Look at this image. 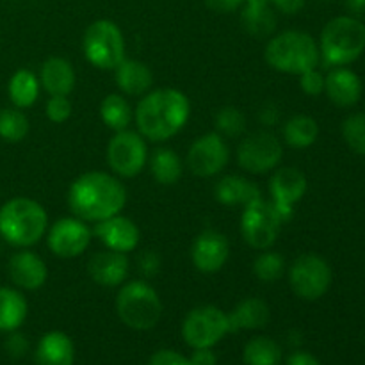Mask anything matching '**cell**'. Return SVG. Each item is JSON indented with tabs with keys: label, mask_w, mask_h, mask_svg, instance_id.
<instances>
[{
	"label": "cell",
	"mask_w": 365,
	"mask_h": 365,
	"mask_svg": "<svg viewBox=\"0 0 365 365\" xmlns=\"http://www.w3.org/2000/svg\"><path fill=\"white\" fill-rule=\"evenodd\" d=\"M150 171L157 184L175 185L184 173V166L173 148H157L150 159Z\"/></svg>",
	"instance_id": "cell-29"
},
{
	"label": "cell",
	"mask_w": 365,
	"mask_h": 365,
	"mask_svg": "<svg viewBox=\"0 0 365 365\" xmlns=\"http://www.w3.org/2000/svg\"><path fill=\"white\" fill-rule=\"evenodd\" d=\"M264 59L274 71L302 75L321 63L319 45L309 32L284 31L271 36L264 50Z\"/></svg>",
	"instance_id": "cell-4"
},
{
	"label": "cell",
	"mask_w": 365,
	"mask_h": 365,
	"mask_svg": "<svg viewBox=\"0 0 365 365\" xmlns=\"http://www.w3.org/2000/svg\"><path fill=\"white\" fill-rule=\"evenodd\" d=\"M271 6L284 14H298L305 7L307 0H269Z\"/></svg>",
	"instance_id": "cell-44"
},
{
	"label": "cell",
	"mask_w": 365,
	"mask_h": 365,
	"mask_svg": "<svg viewBox=\"0 0 365 365\" xmlns=\"http://www.w3.org/2000/svg\"><path fill=\"white\" fill-rule=\"evenodd\" d=\"M189 362H191V365H216L217 359L212 348H198L192 351Z\"/></svg>",
	"instance_id": "cell-45"
},
{
	"label": "cell",
	"mask_w": 365,
	"mask_h": 365,
	"mask_svg": "<svg viewBox=\"0 0 365 365\" xmlns=\"http://www.w3.org/2000/svg\"><path fill=\"white\" fill-rule=\"evenodd\" d=\"M285 365H321V362L312 355V353L296 351L289 356L287 364Z\"/></svg>",
	"instance_id": "cell-46"
},
{
	"label": "cell",
	"mask_w": 365,
	"mask_h": 365,
	"mask_svg": "<svg viewBox=\"0 0 365 365\" xmlns=\"http://www.w3.org/2000/svg\"><path fill=\"white\" fill-rule=\"evenodd\" d=\"M130 269L127 253L103 250L95 253L88 262V273L96 285L102 287H120L125 284Z\"/></svg>",
	"instance_id": "cell-18"
},
{
	"label": "cell",
	"mask_w": 365,
	"mask_h": 365,
	"mask_svg": "<svg viewBox=\"0 0 365 365\" xmlns=\"http://www.w3.org/2000/svg\"><path fill=\"white\" fill-rule=\"evenodd\" d=\"M148 365H191V362L173 349H160L153 353Z\"/></svg>",
	"instance_id": "cell-41"
},
{
	"label": "cell",
	"mask_w": 365,
	"mask_h": 365,
	"mask_svg": "<svg viewBox=\"0 0 365 365\" xmlns=\"http://www.w3.org/2000/svg\"><path fill=\"white\" fill-rule=\"evenodd\" d=\"M138 266H139V271H141L146 278L157 277L160 271L159 253L152 252V250H146V252H143L141 255L138 257Z\"/></svg>",
	"instance_id": "cell-39"
},
{
	"label": "cell",
	"mask_w": 365,
	"mask_h": 365,
	"mask_svg": "<svg viewBox=\"0 0 365 365\" xmlns=\"http://www.w3.org/2000/svg\"><path fill=\"white\" fill-rule=\"evenodd\" d=\"M324 93L337 107H353L362 96V81L349 68L337 66L324 77Z\"/></svg>",
	"instance_id": "cell-20"
},
{
	"label": "cell",
	"mask_w": 365,
	"mask_h": 365,
	"mask_svg": "<svg viewBox=\"0 0 365 365\" xmlns=\"http://www.w3.org/2000/svg\"><path fill=\"white\" fill-rule=\"evenodd\" d=\"M116 312L125 327L146 331L157 327L163 316V302L150 284L132 280L120 285L116 296Z\"/></svg>",
	"instance_id": "cell-6"
},
{
	"label": "cell",
	"mask_w": 365,
	"mask_h": 365,
	"mask_svg": "<svg viewBox=\"0 0 365 365\" xmlns=\"http://www.w3.org/2000/svg\"><path fill=\"white\" fill-rule=\"evenodd\" d=\"M289 285L299 299L317 302L331 285V267L323 257L316 253H303L296 257L287 271Z\"/></svg>",
	"instance_id": "cell-8"
},
{
	"label": "cell",
	"mask_w": 365,
	"mask_h": 365,
	"mask_svg": "<svg viewBox=\"0 0 365 365\" xmlns=\"http://www.w3.org/2000/svg\"><path fill=\"white\" fill-rule=\"evenodd\" d=\"M75 348L71 339L63 331H48L36 346L38 365H73Z\"/></svg>",
	"instance_id": "cell-25"
},
{
	"label": "cell",
	"mask_w": 365,
	"mask_h": 365,
	"mask_svg": "<svg viewBox=\"0 0 365 365\" xmlns=\"http://www.w3.org/2000/svg\"><path fill=\"white\" fill-rule=\"evenodd\" d=\"M116 84L127 96H143L152 89L153 73L143 61L123 59L116 68Z\"/></svg>",
	"instance_id": "cell-22"
},
{
	"label": "cell",
	"mask_w": 365,
	"mask_h": 365,
	"mask_svg": "<svg viewBox=\"0 0 365 365\" xmlns=\"http://www.w3.org/2000/svg\"><path fill=\"white\" fill-rule=\"evenodd\" d=\"M245 31L252 38L267 39L277 31V13L271 4H245L241 13Z\"/></svg>",
	"instance_id": "cell-26"
},
{
	"label": "cell",
	"mask_w": 365,
	"mask_h": 365,
	"mask_svg": "<svg viewBox=\"0 0 365 365\" xmlns=\"http://www.w3.org/2000/svg\"><path fill=\"white\" fill-rule=\"evenodd\" d=\"M230 159V150L217 132H207L200 135L187 152V168L200 178H210L220 175Z\"/></svg>",
	"instance_id": "cell-13"
},
{
	"label": "cell",
	"mask_w": 365,
	"mask_h": 365,
	"mask_svg": "<svg viewBox=\"0 0 365 365\" xmlns=\"http://www.w3.org/2000/svg\"><path fill=\"white\" fill-rule=\"evenodd\" d=\"M110 171L121 178H134L148 163V146L145 138L134 130H120L114 134L106 150Z\"/></svg>",
	"instance_id": "cell-11"
},
{
	"label": "cell",
	"mask_w": 365,
	"mask_h": 365,
	"mask_svg": "<svg viewBox=\"0 0 365 365\" xmlns=\"http://www.w3.org/2000/svg\"><path fill=\"white\" fill-rule=\"evenodd\" d=\"M285 259L278 252L262 250L259 257L253 260V274L259 278L262 284H274L285 274Z\"/></svg>",
	"instance_id": "cell-34"
},
{
	"label": "cell",
	"mask_w": 365,
	"mask_h": 365,
	"mask_svg": "<svg viewBox=\"0 0 365 365\" xmlns=\"http://www.w3.org/2000/svg\"><path fill=\"white\" fill-rule=\"evenodd\" d=\"M191 116V102L180 89L160 88L139 100L134 120L139 134L153 143H164L177 135Z\"/></svg>",
	"instance_id": "cell-2"
},
{
	"label": "cell",
	"mask_w": 365,
	"mask_h": 365,
	"mask_svg": "<svg viewBox=\"0 0 365 365\" xmlns=\"http://www.w3.org/2000/svg\"><path fill=\"white\" fill-rule=\"evenodd\" d=\"M82 52L98 70H114L125 59V38L113 20H96L82 36Z\"/></svg>",
	"instance_id": "cell-7"
},
{
	"label": "cell",
	"mask_w": 365,
	"mask_h": 365,
	"mask_svg": "<svg viewBox=\"0 0 365 365\" xmlns=\"http://www.w3.org/2000/svg\"><path fill=\"white\" fill-rule=\"evenodd\" d=\"M319 56L324 66L337 68L355 63L365 50V25L355 16H337L321 31Z\"/></svg>",
	"instance_id": "cell-5"
},
{
	"label": "cell",
	"mask_w": 365,
	"mask_h": 365,
	"mask_svg": "<svg viewBox=\"0 0 365 365\" xmlns=\"http://www.w3.org/2000/svg\"><path fill=\"white\" fill-rule=\"evenodd\" d=\"M282 159H284V146L280 139L269 130L246 135L237 146V163L248 173H269L280 166Z\"/></svg>",
	"instance_id": "cell-12"
},
{
	"label": "cell",
	"mask_w": 365,
	"mask_h": 365,
	"mask_svg": "<svg viewBox=\"0 0 365 365\" xmlns=\"http://www.w3.org/2000/svg\"><path fill=\"white\" fill-rule=\"evenodd\" d=\"M282 225L273 203L257 198L245 205L241 214V235L253 250H269L280 235Z\"/></svg>",
	"instance_id": "cell-9"
},
{
	"label": "cell",
	"mask_w": 365,
	"mask_h": 365,
	"mask_svg": "<svg viewBox=\"0 0 365 365\" xmlns=\"http://www.w3.org/2000/svg\"><path fill=\"white\" fill-rule=\"evenodd\" d=\"M342 138L353 152L365 155V113L351 114L342 123Z\"/></svg>",
	"instance_id": "cell-36"
},
{
	"label": "cell",
	"mask_w": 365,
	"mask_h": 365,
	"mask_svg": "<svg viewBox=\"0 0 365 365\" xmlns=\"http://www.w3.org/2000/svg\"><path fill=\"white\" fill-rule=\"evenodd\" d=\"M127 189L121 180L106 171H88L73 180L68 189V205L75 217L86 223L113 217L123 210Z\"/></svg>",
	"instance_id": "cell-1"
},
{
	"label": "cell",
	"mask_w": 365,
	"mask_h": 365,
	"mask_svg": "<svg viewBox=\"0 0 365 365\" xmlns=\"http://www.w3.org/2000/svg\"><path fill=\"white\" fill-rule=\"evenodd\" d=\"M319 138V125L312 116L296 114L284 125V141L291 148H309Z\"/></svg>",
	"instance_id": "cell-30"
},
{
	"label": "cell",
	"mask_w": 365,
	"mask_h": 365,
	"mask_svg": "<svg viewBox=\"0 0 365 365\" xmlns=\"http://www.w3.org/2000/svg\"><path fill=\"white\" fill-rule=\"evenodd\" d=\"M230 257V242L217 230H203L191 246L192 266L205 274H214L225 267Z\"/></svg>",
	"instance_id": "cell-16"
},
{
	"label": "cell",
	"mask_w": 365,
	"mask_h": 365,
	"mask_svg": "<svg viewBox=\"0 0 365 365\" xmlns=\"http://www.w3.org/2000/svg\"><path fill=\"white\" fill-rule=\"evenodd\" d=\"M246 0H205V6L210 11L220 14H228L235 13L237 9H241L245 6Z\"/></svg>",
	"instance_id": "cell-42"
},
{
	"label": "cell",
	"mask_w": 365,
	"mask_h": 365,
	"mask_svg": "<svg viewBox=\"0 0 365 365\" xmlns=\"http://www.w3.org/2000/svg\"><path fill=\"white\" fill-rule=\"evenodd\" d=\"M242 360L246 365H280L282 348L274 339L260 335L245 346Z\"/></svg>",
	"instance_id": "cell-32"
},
{
	"label": "cell",
	"mask_w": 365,
	"mask_h": 365,
	"mask_svg": "<svg viewBox=\"0 0 365 365\" xmlns=\"http://www.w3.org/2000/svg\"><path fill=\"white\" fill-rule=\"evenodd\" d=\"M93 230L78 217H61L46 232L48 250L59 259H75L91 245Z\"/></svg>",
	"instance_id": "cell-14"
},
{
	"label": "cell",
	"mask_w": 365,
	"mask_h": 365,
	"mask_svg": "<svg viewBox=\"0 0 365 365\" xmlns=\"http://www.w3.org/2000/svg\"><path fill=\"white\" fill-rule=\"evenodd\" d=\"M227 334H230L228 316L216 305L196 307L182 323V337L192 349L212 348Z\"/></svg>",
	"instance_id": "cell-10"
},
{
	"label": "cell",
	"mask_w": 365,
	"mask_h": 365,
	"mask_svg": "<svg viewBox=\"0 0 365 365\" xmlns=\"http://www.w3.org/2000/svg\"><path fill=\"white\" fill-rule=\"evenodd\" d=\"M48 230L45 207L27 196H18L0 207V237L16 248H29L41 241Z\"/></svg>",
	"instance_id": "cell-3"
},
{
	"label": "cell",
	"mask_w": 365,
	"mask_h": 365,
	"mask_svg": "<svg viewBox=\"0 0 365 365\" xmlns=\"http://www.w3.org/2000/svg\"><path fill=\"white\" fill-rule=\"evenodd\" d=\"M245 4H271L269 0H246Z\"/></svg>",
	"instance_id": "cell-48"
},
{
	"label": "cell",
	"mask_w": 365,
	"mask_h": 365,
	"mask_svg": "<svg viewBox=\"0 0 365 365\" xmlns=\"http://www.w3.org/2000/svg\"><path fill=\"white\" fill-rule=\"evenodd\" d=\"M39 86L41 84L34 71L25 70V68L14 71L7 84V95H9L11 103L18 109L32 107L39 98Z\"/></svg>",
	"instance_id": "cell-28"
},
{
	"label": "cell",
	"mask_w": 365,
	"mask_h": 365,
	"mask_svg": "<svg viewBox=\"0 0 365 365\" xmlns=\"http://www.w3.org/2000/svg\"><path fill=\"white\" fill-rule=\"evenodd\" d=\"M29 305L21 292L11 287H0V331L18 330L27 317Z\"/></svg>",
	"instance_id": "cell-27"
},
{
	"label": "cell",
	"mask_w": 365,
	"mask_h": 365,
	"mask_svg": "<svg viewBox=\"0 0 365 365\" xmlns=\"http://www.w3.org/2000/svg\"><path fill=\"white\" fill-rule=\"evenodd\" d=\"M75 82L73 64L64 57H48L39 70V84L50 96H68L73 91Z\"/></svg>",
	"instance_id": "cell-21"
},
{
	"label": "cell",
	"mask_w": 365,
	"mask_h": 365,
	"mask_svg": "<svg viewBox=\"0 0 365 365\" xmlns=\"http://www.w3.org/2000/svg\"><path fill=\"white\" fill-rule=\"evenodd\" d=\"M46 118L52 123H64L71 116V102L68 96H50L45 107Z\"/></svg>",
	"instance_id": "cell-37"
},
{
	"label": "cell",
	"mask_w": 365,
	"mask_h": 365,
	"mask_svg": "<svg viewBox=\"0 0 365 365\" xmlns=\"http://www.w3.org/2000/svg\"><path fill=\"white\" fill-rule=\"evenodd\" d=\"M259 120L264 127H274V125L280 121V109H278L277 103L267 102L264 103L262 109L259 113Z\"/></svg>",
	"instance_id": "cell-43"
},
{
	"label": "cell",
	"mask_w": 365,
	"mask_h": 365,
	"mask_svg": "<svg viewBox=\"0 0 365 365\" xmlns=\"http://www.w3.org/2000/svg\"><path fill=\"white\" fill-rule=\"evenodd\" d=\"M344 4L351 16L359 18L360 21L365 20V0H344Z\"/></svg>",
	"instance_id": "cell-47"
},
{
	"label": "cell",
	"mask_w": 365,
	"mask_h": 365,
	"mask_svg": "<svg viewBox=\"0 0 365 365\" xmlns=\"http://www.w3.org/2000/svg\"><path fill=\"white\" fill-rule=\"evenodd\" d=\"M307 189H309V182L303 171L292 166L277 168L269 180V195L273 198L271 203L284 223L292 220L294 205L302 202Z\"/></svg>",
	"instance_id": "cell-15"
},
{
	"label": "cell",
	"mask_w": 365,
	"mask_h": 365,
	"mask_svg": "<svg viewBox=\"0 0 365 365\" xmlns=\"http://www.w3.org/2000/svg\"><path fill=\"white\" fill-rule=\"evenodd\" d=\"M93 234L102 241L107 250L120 253H130L139 246V228L130 217L116 214L113 217L95 223Z\"/></svg>",
	"instance_id": "cell-17"
},
{
	"label": "cell",
	"mask_w": 365,
	"mask_h": 365,
	"mask_svg": "<svg viewBox=\"0 0 365 365\" xmlns=\"http://www.w3.org/2000/svg\"><path fill=\"white\" fill-rule=\"evenodd\" d=\"M9 278L16 287L25 289V291H38L45 285L48 278V269L46 264L38 253L29 252V250H20L14 253L7 264Z\"/></svg>",
	"instance_id": "cell-19"
},
{
	"label": "cell",
	"mask_w": 365,
	"mask_h": 365,
	"mask_svg": "<svg viewBox=\"0 0 365 365\" xmlns=\"http://www.w3.org/2000/svg\"><path fill=\"white\" fill-rule=\"evenodd\" d=\"M214 125H216V132L221 138L234 139L245 134L248 121H246L245 113L241 109L234 106H227L217 110Z\"/></svg>",
	"instance_id": "cell-35"
},
{
	"label": "cell",
	"mask_w": 365,
	"mask_h": 365,
	"mask_svg": "<svg viewBox=\"0 0 365 365\" xmlns=\"http://www.w3.org/2000/svg\"><path fill=\"white\" fill-rule=\"evenodd\" d=\"M228 316V327L230 334L241 330H260L266 327L271 319V310L264 299L246 298L234 307Z\"/></svg>",
	"instance_id": "cell-23"
},
{
	"label": "cell",
	"mask_w": 365,
	"mask_h": 365,
	"mask_svg": "<svg viewBox=\"0 0 365 365\" xmlns=\"http://www.w3.org/2000/svg\"><path fill=\"white\" fill-rule=\"evenodd\" d=\"M31 123L25 113L18 107L0 109V139L7 143H20L27 138Z\"/></svg>",
	"instance_id": "cell-33"
},
{
	"label": "cell",
	"mask_w": 365,
	"mask_h": 365,
	"mask_svg": "<svg viewBox=\"0 0 365 365\" xmlns=\"http://www.w3.org/2000/svg\"><path fill=\"white\" fill-rule=\"evenodd\" d=\"M6 351L7 355L13 356V359H21V356L27 353L29 349V341L24 334L20 331H9V337L6 339Z\"/></svg>",
	"instance_id": "cell-40"
},
{
	"label": "cell",
	"mask_w": 365,
	"mask_h": 365,
	"mask_svg": "<svg viewBox=\"0 0 365 365\" xmlns=\"http://www.w3.org/2000/svg\"><path fill=\"white\" fill-rule=\"evenodd\" d=\"M100 118L107 128L120 132L128 128L130 121L134 120V110L123 95L110 93L100 103Z\"/></svg>",
	"instance_id": "cell-31"
},
{
	"label": "cell",
	"mask_w": 365,
	"mask_h": 365,
	"mask_svg": "<svg viewBox=\"0 0 365 365\" xmlns=\"http://www.w3.org/2000/svg\"><path fill=\"white\" fill-rule=\"evenodd\" d=\"M214 196L221 205H248L257 198H262L259 185L239 175H225L214 185Z\"/></svg>",
	"instance_id": "cell-24"
},
{
	"label": "cell",
	"mask_w": 365,
	"mask_h": 365,
	"mask_svg": "<svg viewBox=\"0 0 365 365\" xmlns=\"http://www.w3.org/2000/svg\"><path fill=\"white\" fill-rule=\"evenodd\" d=\"M299 88L305 95L319 96L324 93V75L317 68L299 75Z\"/></svg>",
	"instance_id": "cell-38"
}]
</instances>
